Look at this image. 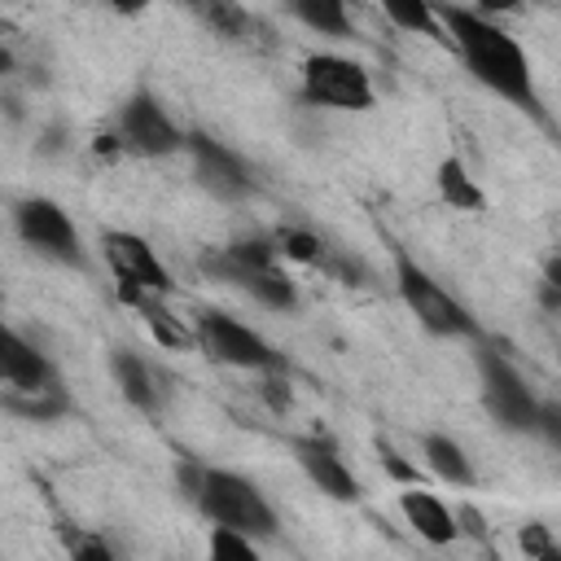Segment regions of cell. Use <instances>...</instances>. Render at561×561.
Wrapping results in <instances>:
<instances>
[{
    "instance_id": "4316f807",
    "label": "cell",
    "mask_w": 561,
    "mask_h": 561,
    "mask_svg": "<svg viewBox=\"0 0 561 561\" xmlns=\"http://www.w3.org/2000/svg\"><path fill=\"white\" fill-rule=\"evenodd\" d=\"M70 557H79V561H110L114 548H110L105 539H75V543H70Z\"/></svg>"
},
{
    "instance_id": "d4e9b609",
    "label": "cell",
    "mask_w": 561,
    "mask_h": 561,
    "mask_svg": "<svg viewBox=\"0 0 561 561\" xmlns=\"http://www.w3.org/2000/svg\"><path fill=\"white\" fill-rule=\"evenodd\" d=\"M539 302H543L548 311H557V316H561V254H552V259L543 263V280H539Z\"/></svg>"
},
{
    "instance_id": "30bf717a",
    "label": "cell",
    "mask_w": 561,
    "mask_h": 561,
    "mask_svg": "<svg viewBox=\"0 0 561 561\" xmlns=\"http://www.w3.org/2000/svg\"><path fill=\"white\" fill-rule=\"evenodd\" d=\"M114 136H118V145H123L127 153H136V158H167V153H180L184 140H188V131H184V127L167 114V105H162L153 92H145V88H136V92L118 105Z\"/></svg>"
},
{
    "instance_id": "44dd1931",
    "label": "cell",
    "mask_w": 561,
    "mask_h": 561,
    "mask_svg": "<svg viewBox=\"0 0 561 561\" xmlns=\"http://www.w3.org/2000/svg\"><path fill=\"white\" fill-rule=\"evenodd\" d=\"M202 13L210 22V31L224 35V39H245L250 35V13L237 0H202Z\"/></svg>"
},
{
    "instance_id": "2e32d148",
    "label": "cell",
    "mask_w": 561,
    "mask_h": 561,
    "mask_svg": "<svg viewBox=\"0 0 561 561\" xmlns=\"http://www.w3.org/2000/svg\"><path fill=\"white\" fill-rule=\"evenodd\" d=\"M421 460H425V469H430L438 482H447V486H473L469 451H465L451 434H438V430L421 434Z\"/></svg>"
},
{
    "instance_id": "3957f363",
    "label": "cell",
    "mask_w": 561,
    "mask_h": 561,
    "mask_svg": "<svg viewBox=\"0 0 561 561\" xmlns=\"http://www.w3.org/2000/svg\"><path fill=\"white\" fill-rule=\"evenodd\" d=\"M280 259L285 254H280L276 237H237V241L202 254V272H210L215 280H224L241 294H250L267 311H294L298 289L280 272Z\"/></svg>"
},
{
    "instance_id": "5b68a950",
    "label": "cell",
    "mask_w": 561,
    "mask_h": 561,
    "mask_svg": "<svg viewBox=\"0 0 561 561\" xmlns=\"http://www.w3.org/2000/svg\"><path fill=\"white\" fill-rule=\"evenodd\" d=\"M394 289H399L403 307L421 320L425 333H434V337H456V342L482 333L478 320H473V311H469L451 289H443V280H434V272L421 267L403 245H394Z\"/></svg>"
},
{
    "instance_id": "6da1fadb",
    "label": "cell",
    "mask_w": 561,
    "mask_h": 561,
    "mask_svg": "<svg viewBox=\"0 0 561 561\" xmlns=\"http://www.w3.org/2000/svg\"><path fill=\"white\" fill-rule=\"evenodd\" d=\"M438 13H443V26L451 35V48L460 53V61L473 75V83H482L486 92H495L513 110L530 114L535 123H548V110H543V96L535 88V70H530L526 48L500 22H491L478 9L443 4Z\"/></svg>"
},
{
    "instance_id": "8992f818",
    "label": "cell",
    "mask_w": 561,
    "mask_h": 561,
    "mask_svg": "<svg viewBox=\"0 0 561 561\" xmlns=\"http://www.w3.org/2000/svg\"><path fill=\"white\" fill-rule=\"evenodd\" d=\"M302 101L316 110H333V114H364L377 105L373 79L359 61L342 57V53H311L302 57Z\"/></svg>"
},
{
    "instance_id": "9c48e42d",
    "label": "cell",
    "mask_w": 561,
    "mask_h": 561,
    "mask_svg": "<svg viewBox=\"0 0 561 561\" xmlns=\"http://www.w3.org/2000/svg\"><path fill=\"white\" fill-rule=\"evenodd\" d=\"M478 386H482V408L486 416L508 430V434H535L539 425V399L526 386V377L491 346L478 351Z\"/></svg>"
},
{
    "instance_id": "5bb4252c",
    "label": "cell",
    "mask_w": 561,
    "mask_h": 561,
    "mask_svg": "<svg viewBox=\"0 0 561 561\" xmlns=\"http://www.w3.org/2000/svg\"><path fill=\"white\" fill-rule=\"evenodd\" d=\"M399 513H403V522H408L425 543H434V548H447V543L460 539L456 513H451L434 491H425L421 482H412V486L399 491Z\"/></svg>"
},
{
    "instance_id": "f546056e",
    "label": "cell",
    "mask_w": 561,
    "mask_h": 561,
    "mask_svg": "<svg viewBox=\"0 0 561 561\" xmlns=\"http://www.w3.org/2000/svg\"><path fill=\"white\" fill-rule=\"evenodd\" d=\"M184 4H202V0H184Z\"/></svg>"
},
{
    "instance_id": "7402d4cb",
    "label": "cell",
    "mask_w": 561,
    "mask_h": 561,
    "mask_svg": "<svg viewBox=\"0 0 561 561\" xmlns=\"http://www.w3.org/2000/svg\"><path fill=\"white\" fill-rule=\"evenodd\" d=\"M210 557H224V561H254L259 557V539L237 530V526H215L210 530Z\"/></svg>"
},
{
    "instance_id": "603a6c76",
    "label": "cell",
    "mask_w": 561,
    "mask_h": 561,
    "mask_svg": "<svg viewBox=\"0 0 561 561\" xmlns=\"http://www.w3.org/2000/svg\"><path fill=\"white\" fill-rule=\"evenodd\" d=\"M377 456H381V469L394 478V482H403V486H412V482H421V469L416 465H408L399 451H394V443H386V438H377Z\"/></svg>"
},
{
    "instance_id": "ac0fdd59",
    "label": "cell",
    "mask_w": 561,
    "mask_h": 561,
    "mask_svg": "<svg viewBox=\"0 0 561 561\" xmlns=\"http://www.w3.org/2000/svg\"><path fill=\"white\" fill-rule=\"evenodd\" d=\"M289 13L329 39H346L351 35V4L346 0H289Z\"/></svg>"
},
{
    "instance_id": "277c9868",
    "label": "cell",
    "mask_w": 561,
    "mask_h": 561,
    "mask_svg": "<svg viewBox=\"0 0 561 561\" xmlns=\"http://www.w3.org/2000/svg\"><path fill=\"white\" fill-rule=\"evenodd\" d=\"M0 373H4V408L9 412L31 416V421H53V416H61L70 408L66 394L57 390V368L18 329H4Z\"/></svg>"
},
{
    "instance_id": "d6986e66",
    "label": "cell",
    "mask_w": 561,
    "mask_h": 561,
    "mask_svg": "<svg viewBox=\"0 0 561 561\" xmlns=\"http://www.w3.org/2000/svg\"><path fill=\"white\" fill-rule=\"evenodd\" d=\"M438 197L447 206H456V210H482V202H486L482 188H478V180L465 171V162L456 153L438 162Z\"/></svg>"
},
{
    "instance_id": "484cf974",
    "label": "cell",
    "mask_w": 561,
    "mask_h": 561,
    "mask_svg": "<svg viewBox=\"0 0 561 561\" xmlns=\"http://www.w3.org/2000/svg\"><path fill=\"white\" fill-rule=\"evenodd\" d=\"M535 434H543L552 447H561V403H539V425Z\"/></svg>"
},
{
    "instance_id": "52a82bcc",
    "label": "cell",
    "mask_w": 561,
    "mask_h": 561,
    "mask_svg": "<svg viewBox=\"0 0 561 561\" xmlns=\"http://www.w3.org/2000/svg\"><path fill=\"white\" fill-rule=\"evenodd\" d=\"M193 337L197 351L224 368H245V373H280V355L267 346V337L259 329H250L245 320L228 316V311H197L193 320Z\"/></svg>"
},
{
    "instance_id": "8fae6325",
    "label": "cell",
    "mask_w": 561,
    "mask_h": 561,
    "mask_svg": "<svg viewBox=\"0 0 561 561\" xmlns=\"http://www.w3.org/2000/svg\"><path fill=\"white\" fill-rule=\"evenodd\" d=\"M101 245H105L110 272L118 280V298H131V294H162L167 298L171 294V276L145 237L123 232V228H105Z\"/></svg>"
},
{
    "instance_id": "9a60e30c",
    "label": "cell",
    "mask_w": 561,
    "mask_h": 561,
    "mask_svg": "<svg viewBox=\"0 0 561 561\" xmlns=\"http://www.w3.org/2000/svg\"><path fill=\"white\" fill-rule=\"evenodd\" d=\"M110 377H114L118 394H123L136 412L153 416V412L162 408V377L153 373V364H149L140 351L114 346V355H110Z\"/></svg>"
},
{
    "instance_id": "cb8c5ba5",
    "label": "cell",
    "mask_w": 561,
    "mask_h": 561,
    "mask_svg": "<svg viewBox=\"0 0 561 561\" xmlns=\"http://www.w3.org/2000/svg\"><path fill=\"white\" fill-rule=\"evenodd\" d=\"M517 543H522V552H526V557H539V561H561V548L548 539V526H522Z\"/></svg>"
},
{
    "instance_id": "e0dca14e",
    "label": "cell",
    "mask_w": 561,
    "mask_h": 561,
    "mask_svg": "<svg viewBox=\"0 0 561 561\" xmlns=\"http://www.w3.org/2000/svg\"><path fill=\"white\" fill-rule=\"evenodd\" d=\"M381 13L408 31V35H425V39H438V44H451L447 26H443V13L434 9V0H381Z\"/></svg>"
},
{
    "instance_id": "83f0119b",
    "label": "cell",
    "mask_w": 561,
    "mask_h": 561,
    "mask_svg": "<svg viewBox=\"0 0 561 561\" xmlns=\"http://www.w3.org/2000/svg\"><path fill=\"white\" fill-rule=\"evenodd\" d=\"M522 4H530V0H478V13H508V9H522Z\"/></svg>"
},
{
    "instance_id": "7c38bea8",
    "label": "cell",
    "mask_w": 561,
    "mask_h": 561,
    "mask_svg": "<svg viewBox=\"0 0 561 561\" xmlns=\"http://www.w3.org/2000/svg\"><path fill=\"white\" fill-rule=\"evenodd\" d=\"M184 149H188V158H193L197 184H202L210 197H219V202H241V197L254 188L250 162H245L237 149H228L224 140H215V136H206V131H188Z\"/></svg>"
},
{
    "instance_id": "f1b7e54d",
    "label": "cell",
    "mask_w": 561,
    "mask_h": 561,
    "mask_svg": "<svg viewBox=\"0 0 561 561\" xmlns=\"http://www.w3.org/2000/svg\"><path fill=\"white\" fill-rule=\"evenodd\" d=\"M110 4H114L118 13H140V9H145V0H110Z\"/></svg>"
},
{
    "instance_id": "ffe728a7",
    "label": "cell",
    "mask_w": 561,
    "mask_h": 561,
    "mask_svg": "<svg viewBox=\"0 0 561 561\" xmlns=\"http://www.w3.org/2000/svg\"><path fill=\"white\" fill-rule=\"evenodd\" d=\"M276 245H280L285 259H298V263H311V267H333L329 245L311 228H276Z\"/></svg>"
},
{
    "instance_id": "7a4b0ae2",
    "label": "cell",
    "mask_w": 561,
    "mask_h": 561,
    "mask_svg": "<svg viewBox=\"0 0 561 561\" xmlns=\"http://www.w3.org/2000/svg\"><path fill=\"white\" fill-rule=\"evenodd\" d=\"M180 486H184V495H188L215 526H237V530H245V535H254V539H272V535H276V513H272L267 495H263L245 473H232V469H219V465L184 460Z\"/></svg>"
},
{
    "instance_id": "4fadbf2b",
    "label": "cell",
    "mask_w": 561,
    "mask_h": 561,
    "mask_svg": "<svg viewBox=\"0 0 561 561\" xmlns=\"http://www.w3.org/2000/svg\"><path fill=\"white\" fill-rule=\"evenodd\" d=\"M294 460H298V469L316 482V491H324L329 500H337V504H355V500L364 495L359 478L351 473V465L342 460V451H337L329 438H320V434L294 438Z\"/></svg>"
},
{
    "instance_id": "ba28073f",
    "label": "cell",
    "mask_w": 561,
    "mask_h": 561,
    "mask_svg": "<svg viewBox=\"0 0 561 561\" xmlns=\"http://www.w3.org/2000/svg\"><path fill=\"white\" fill-rule=\"evenodd\" d=\"M13 232L39 259H53L61 267H83L88 263L83 237H79L70 210H61L53 197H22V202H13Z\"/></svg>"
}]
</instances>
